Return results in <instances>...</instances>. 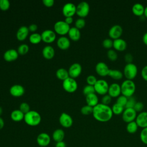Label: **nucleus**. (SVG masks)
<instances>
[{
	"instance_id": "nucleus-56",
	"label": "nucleus",
	"mask_w": 147,
	"mask_h": 147,
	"mask_svg": "<svg viewBox=\"0 0 147 147\" xmlns=\"http://www.w3.org/2000/svg\"><path fill=\"white\" fill-rule=\"evenodd\" d=\"M4 121H3V119L1 118V117H0V129H2L3 127V126H4Z\"/></svg>"
},
{
	"instance_id": "nucleus-58",
	"label": "nucleus",
	"mask_w": 147,
	"mask_h": 147,
	"mask_svg": "<svg viewBox=\"0 0 147 147\" xmlns=\"http://www.w3.org/2000/svg\"><path fill=\"white\" fill-rule=\"evenodd\" d=\"M2 112H3V110H2V107L0 106V115L2 114Z\"/></svg>"
},
{
	"instance_id": "nucleus-2",
	"label": "nucleus",
	"mask_w": 147,
	"mask_h": 147,
	"mask_svg": "<svg viewBox=\"0 0 147 147\" xmlns=\"http://www.w3.org/2000/svg\"><path fill=\"white\" fill-rule=\"evenodd\" d=\"M121 95L127 98L133 96L136 91V84L133 80H125L121 84Z\"/></svg>"
},
{
	"instance_id": "nucleus-23",
	"label": "nucleus",
	"mask_w": 147,
	"mask_h": 147,
	"mask_svg": "<svg viewBox=\"0 0 147 147\" xmlns=\"http://www.w3.org/2000/svg\"><path fill=\"white\" fill-rule=\"evenodd\" d=\"M29 31V29L27 26H21L17 30V32L16 33V36L17 39L20 41L25 40L28 35Z\"/></svg>"
},
{
	"instance_id": "nucleus-5",
	"label": "nucleus",
	"mask_w": 147,
	"mask_h": 147,
	"mask_svg": "<svg viewBox=\"0 0 147 147\" xmlns=\"http://www.w3.org/2000/svg\"><path fill=\"white\" fill-rule=\"evenodd\" d=\"M95 92L99 95H104L107 94L109 85L107 82L104 79L97 80L94 86Z\"/></svg>"
},
{
	"instance_id": "nucleus-10",
	"label": "nucleus",
	"mask_w": 147,
	"mask_h": 147,
	"mask_svg": "<svg viewBox=\"0 0 147 147\" xmlns=\"http://www.w3.org/2000/svg\"><path fill=\"white\" fill-rule=\"evenodd\" d=\"M123 33V29L119 25H114L112 26L108 32L109 36L111 39L116 40L119 38Z\"/></svg>"
},
{
	"instance_id": "nucleus-28",
	"label": "nucleus",
	"mask_w": 147,
	"mask_h": 147,
	"mask_svg": "<svg viewBox=\"0 0 147 147\" xmlns=\"http://www.w3.org/2000/svg\"><path fill=\"white\" fill-rule=\"evenodd\" d=\"M64 131L61 129H56L52 134L53 139L56 142L62 141L64 138Z\"/></svg>"
},
{
	"instance_id": "nucleus-46",
	"label": "nucleus",
	"mask_w": 147,
	"mask_h": 147,
	"mask_svg": "<svg viewBox=\"0 0 147 147\" xmlns=\"http://www.w3.org/2000/svg\"><path fill=\"white\" fill-rule=\"evenodd\" d=\"M86 81H87V83L88 85L94 86V84H95V83L97 81V79H96V78L95 76L90 75H88L87 77Z\"/></svg>"
},
{
	"instance_id": "nucleus-29",
	"label": "nucleus",
	"mask_w": 147,
	"mask_h": 147,
	"mask_svg": "<svg viewBox=\"0 0 147 147\" xmlns=\"http://www.w3.org/2000/svg\"><path fill=\"white\" fill-rule=\"evenodd\" d=\"M25 114L20 110H14L11 113V118L16 122H19L24 119Z\"/></svg>"
},
{
	"instance_id": "nucleus-43",
	"label": "nucleus",
	"mask_w": 147,
	"mask_h": 147,
	"mask_svg": "<svg viewBox=\"0 0 147 147\" xmlns=\"http://www.w3.org/2000/svg\"><path fill=\"white\" fill-rule=\"evenodd\" d=\"M136 102H137L136 99L134 96H131L128 98L125 108H133Z\"/></svg>"
},
{
	"instance_id": "nucleus-3",
	"label": "nucleus",
	"mask_w": 147,
	"mask_h": 147,
	"mask_svg": "<svg viewBox=\"0 0 147 147\" xmlns=\"http://www.w3.org/2000/svg\"><path fill=\"white\" fill-rule=\"evenodd\" d=\"M24 121L28 125L34 126L38 125L41 120L40 114L36 111L30 110L24 115Z\"/></svg>"
},
{
	"instance_id": "nucleus-27",
	"label": "nucleus",
	"mask_w": 147,
	"mask_h": 147,
	"mask_svg": "<svg viewBox=\"0 0 147 147\" xmlns=\"http://www.w3.org/2000/svg\"><path fill=\"white\" fill-rule=\"evenodd\" d=\"M43 56L47 59H52L55 55V51L52 47L50 45L45 46L42 51Z\"/></svg>"
},
{
	"instance_id": "nucleus-47",
	"label": "nucleus",
	"mask_w": 147,
	"mask_h": 147,
	"mask_svg": "<svg viewBox=\"0 0 147 147\" xmlns=\"http://www.w3.org/2000/svg\"><path fill=\"white\" fill-rule=\"evenodd\" d=\"M111 97L108 95L107 94L106 95H103L102 99H101V101H102V103L106 105H109L111 102Z\"/></svg>"
},
{
	"instance_id": "nucleus-26",
	"label": "nucleus",
	"mask_w": 147,
	"mask_h": 147,
	"mask_svg": "<svg viewBox=\"0 0 147 147\" xmlns=\"http://www.w3.org/2000/svg\"><path fill=\"white\" fill-rule=\"evenodd\" d=\"M68 33L69 38L74 41H78L80 38V30L76 27L70 28Z\"/></svg>"
},
{
	"instance_id": "nucleus-41",
	"label": "nucleus",
	"mask_w": 147,
	"mask_h": 147,
	"mask_svg": "<svg viewBox=\"0 0 147 147\" xmlns=\"http://www.w3.org/2000/svg\"><path fill=\"white\" fill-rule=\"evenodd\" d=\"M29 51V47L27 44H21L18 48V53L20 55H24L26 53Z\"/></svg>"
},
{
	"instance_id": "nucleus-54",
	"label": "nucleus",
	"mask_w": 147,
	"mask_h": 147,
	"mask_svg": "<svg viewBox=\"0 0 147 147\" xmlns=\"http://www.w3.org/2000/svg\"><path fill=\"white\" fill-rule=\"evenodd\" d=\"M67 24H68V25H69L70 24H71L73 22V18L72 17H67L65 18V21H64Z\"/></svg>"
},
{
	"instance_id": "nucleus-42",
	"label": "nucleus",
	"mask_w": 147,
	"mask_h": 147,
	"mask_svg": "<svg viewBox=\"0 0 147 147\" xmlns=\"http://www.w3.org/2000/svg\"><path fill=\"white\" fill-rule=\"evenodd\" d=\"M20 110L24 114H25L30 111V106L28 103L26 102H22L20 105Z\"/></svg>"
},
{
	"instance_id": "nucleus-20",
	"label": "nucleus",
	"mask_w": 147,
	"mask_h": 147,
	"mask_svg": "<svg viewBox=\"0 0 147 147\" xmlns=\"http://www.w3.org/2000/svg\"><path fill=\"white\" fill-rule=\"evenodd\" d=\"M18 56V52L14 49H10L5 51L3 54V58L6 61H11L16 60Z\"/></svg>"
},
{
	"instance_id": "nucleus-57",
	"label": "nucleus",
	"mask_w": 147,
	"mask_h": 147,
	"mask_svg": "<svg viewBox=\"0 0 147 147\" xmlns=\"http://www.w3.org/2000/svg\"><path fill=\"white\" fill-rule=\"evenodd\" d=\"M144 16H145V17L146 18H147V6H146L145 7V10H144Z\"/></svg>"
},
{
	"instance_id": "nucleus-59",
	"label": "nucleus",
	"mask_w": 147,
	"mask_h": 147,
	"mask_svg": "<svg viewBox=\"0 0 147 147\" xmlns=\"http://www.w3.org/2000/svg\"><path fill=\"white\" fill-rule=\"evenodd\" d=\"M146 2H147V1H146Z\"/></svg>"
},
{
	"instance_id": "nucleus-32",
	"label": "nucleus",
	"mask_w": 147,
	"mask_h": 147,
	"mask_svg": "<svg viewBox=\"0 0 147 147\" xmlns=\"http://www.w3.org/2000/svg\"><path fill=\"white\" fill-rule=\"evenodd\" d=\"M138 126L136 121H132L127 123L126 129L127 133L130 134H134L137 132Z\"/></svg>"
},
{
	"instance_id": "nucleus-40",
	"label": "nucleus",
	"mask_w": 147,
	"mask_h": 147,
	"mask_svg": "<svg viewBox=\"0 0 147 147\" xmlns=\"http://www.w3.org/2000/svg\"><path fill=\"white\" fill-rule=\"evenodd\" d=\"M103 47L108 49H110L113 46V41L111 38H105L102 42Z\"/></svg>"
},
{
	"instance_id": "nucleus-55",
	"label": "nucleus",
	"mask_w": 147,
	"mask_h": 147,
	"mask_svg": "<svg viewBox=\"0 0 147 147\" xmlns=\"http://www.w3.org/2000/svg\"><path fill=\"white\" fill-rule=\"evenodd\" d=\"M142 41L144 44L147 46V32L144 34L142 36Z\"/></svg>"
},
{
	"instance_id": "nucleus-6",
	"label": "nucleus",
	"mask_w": 147,
	"mask_h": 147,
	"mask_svg": "<svg viewBox=\"0 0 147 147\" xmlns=\"http://www.w3.org/2000/svg\"><path fill=\"white\" fill-rule=\"evenodd\" d=\"M137 113L133 108H125L122 114V120L127 123L134 121L137 115Z\"/></svg>"
},
{
	"instance_id": "nucleus-33",
	"label": "nucleus",
	"mask_w": 147,
	"mask_h": 147,
	"mask_svg": "<svg viewBox=\"0 0 147 147\" xmlns=\"http://www.w3.org/2000/svg\"><path fill=\"white\" fill-rule=\"evenodd\" d=\"M111 110L113 114L118 115L122 114L123 111L125 110V107L120 105L119 104H118L117 103H115L112 106Z\"/></svg>"
},
{
	"instance_id": "nucleus-31",
	"label": "nucleus",
	"mask_w": 147,
	"mask_h": 147,
	"mask_svg": "<svg viewBox=\"0 0 147 147\" xmlns=\"http://www.w3.org/2000/svg\"><path fill=\"white\" fill-rule=\"evenodd\" d=\"M56 76L60 80H64L69 77L68 71L65 68H61L58 69L56 72Z\"/></svg>"
},
{
	"instance_id": "nucleus-16",
	"label": "nucleus",
	"mask_w": 147,
	"mask_h": 147,
	"mask_svg": "<svg viewBox=\"0 0 147 147\" xmlns=\"http://www.w3.org/2000/svg\"><path fill=\"white\" fill-rule=\"evenodd\" d=\"M60 125L64 127H69L72 125L73 119L72 117L65 113H62L59 117Z\"/></svg>"
},
{
	"instance_id": "nucleus-19",
	"label": "nucleus",
	"mask_w": 147,
	"mask_h": 147,
	"mask_svg": "<svg viewBox=\"0 0 147 147\" xmlns=\"http://www.w3.org/2000/svg\"><path fill=\"white\" fill-rule=\"evenodd\" d=\"M113 47L115 50L122 52L125 51L127 48V42L126 41L121 38L114 40H113Z\"/></svg>"
},
{
	"instance_id": "nucleus-1",
	"label": "nucleus",
	"mask_w": 147,
	"mask_h": 147,
	"mask_svg": "<svg viewBox=\"0 0 147 147\" xmlns=\"http://www.w3.org/2000/svg\"><path fill=\"white\" fill-rule=\"evenodd\" d=\"M92 115L96 121L106 122L112 118L113 113L110 106L100 103L93 107Z\"/></svg>"
},
{
	"instance_id": "nucleus-17",
	"label": "nucleus",
	"mask_w": 147,
	"mask_h": 147,
	"mask_svg": "<svg viewBox=\"0 0 147 147\" xmlns=\"http://www.w3.org/2000/svg\"><path fill=\"white\" fill-rule=\"evenodd\" d=\"M82 65L78 63L72 64L69 68L68 74L71 78H74L78 77L82 72Z\"/></svg>"
},
{
	"instance_id": "nucleus-14",
	"label": "nucleus",
	"mask_w": 147,
	"mask_h": 147,
	"mask_svg": "<svg viewBox=\"0 0 147 147\" xmlns=\"http://www.w3.org/2000/svg\"><path fill=\"white\" fill-rule=\"evenodd\" d=\"M138 127L142 129L147 127V111L139 113L135 120Z\"/></svg>"
},
{
	"instance_id": "nucleus-37",
	"label": "nucleus",
	"mask_w": 147,
	"mask_h": 147,
	"mask_svg": "<svg viewBox=\"0 0 147 147\" xmlns=\"http://www.w3.org/2000/svg\"><path fill=\"white\" fill-rule=\"evenodd\" d=\"M80 111L81 113L83 114V115H90L91 114H92V111H93V107L88 106V105H85L83 106L81 109H80Z\"/></svg>"
},
{
	"instance_id": "nucleus-48",
	"label": "nucleus",
	"mask_w": 147,
	"mask_h": 147,
	"mask_svg": "<svg viewBox=\"0 0 147 147\" xmlns=\"http://www.w3.org/2000/svg\"><path fill=\"white\" fill-rule=\"evenodd\" d=\"M144 104L141 102H137L133 107L134 110L137 113H141L144 109Z\"/></svg>"
},
{
	"instance_id": "nucleus-39",
	"label": "nucleus",
	"mask_w": 147,
	"mask_h": 147,
	"mask_svg": "<svg viewBox=\"0 0 147 147\" xmlns=\"http://www.w3.org/2000/svg\"><path fill=\"white\" fill-rule=\"evenodd\" d=\"M127 99H128V98L126 97L125 96H124L123 95H120L118 97H117L116 103L125 107V108L127 102Z\"/></svg>"
},
{
	"instance_id": "nucleus-35",
	"label": "nucleus",
	"mask_w": 147,
	"mask_h": 147,
	"mask_svg": "<svg viewBox=\"0 0 147 147\" xmlns=\"http://www.w3.org/2000/svg\"><path fill=\"white\" fill-rule=\"evenodd\" d=\"M107 56L108 59L111 61H116L118 59V54L117 52L112 49H109L107 52Z\"/></svg>"
},
{
	"instance_id": "nucleus-18",
	"label": "nucleus",
	"mask_w": 147,
	"mask_h": 147,
	"mask_svg": "<svg viewBox=\"0 0 147 147\" xmlns=\"http://www.w3.org/2000/svg\"><path fill=\"white\" fill-rule=\"evenodd\" d=\"M41 36L42 40L47 43H51L54 41L56 38L55 33L51 29H47L44 30L41 34Z\"/></svg>"
},
{
	"instance_id": "nucleus-38",
	"label": "nucleus",
	"mask_w": 147,
	"mask_h": 147,
	"mask_svg": "<svg viewBox=\"0 0 147 147\" xmlns=\"http://www.w3.org/2000/svg\"><path fill=\"white\" fill-rule=\"evenodd\" d=\"M140 137L141 142L147 145V127L144 128L140 132Z\"/></svg>"
},
{
	"instance_id": "nucleus-4",
	"label": "nucleus",
	"mask_w": 147,
	"mask_h": 147,
	"mask_svg": "<svg viewBox=\"0 0 147 147\" xmlns=\"http://www.w3.org/2000/svg\"><path fill=\"white\" fill-rule=\"evenodd\" d=\"M138 72V68L136 64L134 63L126 64L123 71V76L127 80H133L137 76Z\"/></svg>"
},
{
	"instance_id": "nucleus-25",
	"label": "nucleus",
	"mask_w": 147,
	"mask_h": 147,
	"mask_svg": "<svg viewBox=\"0 0 147 147\" xmlns=\"http://www.w3.org/2000/svg\"><path fill=\"white\" fill-rule=\"evenodd\" d=\"M57 45L61 49H66L70 46V41L67 37L62 36L58 38Z\"/></svg>"
},
{
	"instance_id": "nucleus-9",
	"label": "nucleus",
	"mask_w": 147,
	"mask_h": 147,
	"mask_svg": "<svg viewBox=\"0 0 147 147\" xmlns=\"http://www.w3.org/2000/svg\"><path fill=\"white\" fill-rule=\"evenodd\" d=\"M69 29V25L63 21H57L54 25V29L55 32L59 34L64 35L67 34L68 33Z\"/></svg>"
},
{
	"instance_id": "nucleus-52",
	"label": "nucleus",
	"mask_w": 147,
	"mask_h": 147,
	"mask_svg": "<svg viewBox=\"0 0 147 147\" xmlns=\"http://www.w3.org/2000/svg\"><path fill=\"white\" fill-rule=\"evenodd\" d=\"M28 29H29V30L31 32H34L37 29V25L36 24H32L29 25V26L28 27Z\"/></svg>"
},
{
	"instance_id": "nucleus-13",
	"label": "nucleus",
	"mask_w": 147,
	"mask_h": 147,
	"mask_svg": "<svg viewBox=\"0 0 147 147\" xmlns=\"http://www.w3.org/2000/svg\"><path fill=\"white\" fill-rule=\"evenodd\" d=\"M37 144L41 147L47 146L51 142V137L49 135L46 133H41L39 134L36 139Z\"/></svg>"
},
{
	"instance_id": "nucleus-45",
	"label": "nucleus",
	"mask_w": 147,
	"mask_h": 147,
	"mask_svg": "<svg viewBox=\"0 0 147 147\" xmlns=\"http://www.w3.org/2000/svg\"><path fill=\"white\" fill-rule=\"evenodd\" d=\"M75 27L78 29H82L86 25V21L82 18H78L75 22Z\"/></svg>"
},
{
	"instance_id": "nucleus-8",
	"label": "nucleus",
	"mask_w": 147,
	"mask_h": 147,
	"mask_svg": "<svg viewBox=\"0 0 147 147\" xmlns=\"http://www.w3.org/2000/svg\"><path fill=\"white\" fill-rule=\"evenodd\" d=\"M90 11L89 4L86 1H82L80 2L76 6V13L80 17H86Z\"/></svg>"
},
{
	"instance_id": "nucleus-22",
	"label": "nucleus",
	"mask_w": 147,
	"mask_h": 147,
	"mask_svg": "<svg viewBox=\"0 0 147 147\" xmlns=\"http://www.w3.org/2000/svg\"><path fill=\"white\" fill-rule=\"evenodd\" d=\"M145 7L144 6L140 3H134L131 8V10L133 13L138 17H141L144 16Z\"/></svg>"
},
{
	"instance_id": "nucleus-50",
	"label": "nucleus",
	"mask_w": 147,
	"mask_h": 147,
	"mask_svg": "<svg viewBox=\"0 0 147 147\" xmlns=\"http://www.w3.org/2000/svg\"><path fill=\"white\" fill-rule=\"evenodd\" d=\"M141 75L142 79L147 82V65L144 66L141 69Z\"/></svg>"
},
{
	"instance_id": "nucleus-21",
	"label": "nucleus",
	"mask_w": 147,
	"mask_h": 147,
	"mask_svg": "<svg viewBox=\"0 0 147 147\" xmlns=\"http://www.w3.org/2000/svg\"><path fill=\"white\" fill-rule=\"evenodd\" d=\"M25 92V89L21 85L14 84L10 88V93L14 96H22Z\"/></svg>"
},
{
	"instance_id": "nucleus-53",
	"label": "nucleus",
	"mask_w": 147,
	"mask_h": 147,
	"mask_svg": "<svg viewBox=\"0 0 147 147\" xmlns=\"http://www.w3.org/2000/svg\"><path fill=\"white\" fill-rule=\"evenodd\" d=\"M55 147H66V144L63 141L56 143Z\"/></svg>"
},
{
	"instance_id": "nucleus-49",
	"label": "nucleus",
	"mask_w": 147,
	"mask_h": 147,
	"mask_svg": "<svg viewBox=\"0 0 147 147\" xmlns=\"http://www.w3.org/2000/svg\"><path fill=\"white\" fill-rule=\"evenodd\" d=\"M124 59L127 64L132 63L133 60V56L131 53H127L125 54V55L124 56Z\"/></svg>"
},
{
	"instance_id": "nucleus-51",
	"label": "nucleus",
	"mask_w": 147,
	"mask_h": 147,
	"mask_svg": "<svg viewBox=\"0 0 147 147\" xmlns=\"http://www.w3.org/2000/svg\"><path fill=\"white\" fill-rule=\"evenodd\" d=\"M43 3L47 7H51L54 4V0H42Z\"/></svg>"
},
{
	"instance_id": "nucleus-44",
	"label": "nucleus",
	"mask_w": 147,
	"mask_h": 147,
	"mask_svg": "<svg viewBox=\"0 0 147 147\" xmlns=\"http://www.w3.org/2000/svg\"><path fill=\"white\" fill-rule=\"evenodd\" d=\"M10 7L9 0H0V9L2 10H7Z\"/></svg>"
},
{
	"instance_id": "nucleus-36",
	"label": "nucleus",
	"mask_w": 147,
	"mask_h": 147,
	"mask_svg": "<svg viewBox=\"0 0 147 147\" xmlns=\"http://www.w3.org/2000/svg\"><path fill=\"white\" fill-rule=\"evenodd\" d=\"M95 91L94 86H91V85L87 84V85L85 86L83 89V93L86 96H87L89 94H91L95 93Z\"/></svg>"
},
{
	"instance_id": "nucleus-11",
	"label": "nucleus",
	"mask_w": 147,
	"mask_h": 147,
	"mask_svg": "<svg viewBox=\"0 0 147 147\" xmlns=\"http://www.w3.org/2000/svg\"><path fill=\"white\" fill-rule=\"evenodd\" d=\"M110 68L108 65L104 62L100 61L98 62L95 65V71L96 73L100 76H108Z\"/></svg>"
},
{
	"instance_id": "nucleus-15",
	"label": "nucleus",
	"mask_w": 147,
	"mask_h": 147,
	"mask_svg": "<svg viewBox=\"0 0 147 147\" xmlns=\"http://www.w3.org/2000/svg\"><path fill=\"white\" fill-rule=\"evenodd\" d=\"M76 7L75 5L71 2L66 3L64 5L62 11L63 14L66 17H72L76 13Z\"/></svg>"
},
{
	"instance_id": "nucleus-12",
	"label": "nucleus",
	"mask_w": 147,
	"mask_h": 147,
	"mask_svg": "<svg viewBox=\"0 0 147 147\" xmlns=\"http://www.w3.org/2000/svg\"><path fill=\"white\" fill-rule=\"evenodd\" d=\"M107 94L111 98H117L121 94V85L117 83H113L109 85Z\"/></svg>"
},
{
	"instance_id": "nucleus-34",
	"label": "nucleus",
	"mask_w": 147,
	"mask_h": 147,
	"mask_svg": "<svg viewBox=\"0 0 147 147\" xmlns=\"http://www.w3.org/2000/svg\"><path fill=\"white\" fill-rule=\"evenodd\" d=\"M41 40L42 38L41 34L37 33H33L30 34L29 37V40L33 44H38L41 41Z\"/></svg>"
},
{
	"instance_id": "nucleus-7",
	"label": "nucleus",
	"mask_w": 147,
	"mask_h": 147,
	"mask_svg": "<svg viewBox=\"0 0 147 147\" xmlns=\"http://www.w3.org/2000/svg\"><path fill=\"white\" fill-rule=\"evenodd\" d=\"M63 87L64 89L68 92H73L75 91L78 88V83L74 78L68 77L63 80Z\"/></svg>"
},
{
	"instance_id": "nucleus-24",
	"label": "nucleus",
	"mask_w": 147,
	"mask_h": 147,
	"mask_svg": "<svg viewBox=\"0 0 147 147\" xmlns=\"http://www.w3.org/2000/svg\"><path fill=\"white\" fill-rule=\"evenodd\" d=\"M86 101L87 105L90 106L92 107H94L99 103L98 97L95 94V93L91 94L86 96Z\"/></svg>"
},
{
	"instance_id": "nucleus-30",
	"label": "nucleus",
	"mask_w": 147,
	"mask_h": 147,
	"mask_svg": "<svg viewBox=\"0 0 147 147\" xmlns=\"http://www.w3.org/2000/svg\"><path fill=\"white\" fill-rule=\"evenodd\" d=\"M108 76H109L113 79L118 80H121L123 78V74L119 70L110 69L109 71Z\"/></svg>"
}]
</instances>
